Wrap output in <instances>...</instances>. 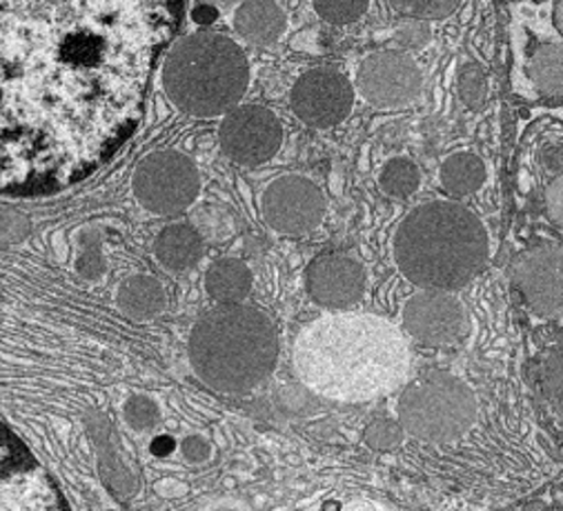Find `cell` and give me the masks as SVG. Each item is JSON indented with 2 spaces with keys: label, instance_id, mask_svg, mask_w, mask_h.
Returning <instances> with one entry per match:
<instances>
[{
  "label": "cell",
  "instance_id": "cell-7",
  "mask_svg": "<svg viewBox=\"0 0 563 511\" xmlns=\"http://www.w3.org/2000/svg\"><path fill=\"white\" fill-rule=\"evenodd\" d=\"M132 187L147 212L172 216L197 200L201 176L197 165L180 152H154L139 163Z\"/></svg>",
  "mask_w": 563,
  "mask_h": 511
},
{
  "label": "cell",
  "instance_id": "cell-8",
  "mask_svg": "<svg viewBox=\"0 0 563 511\" xmlns=\"http://www.w3.org/2000/svg\"><path fill=\"white\" fill-rule=\"evenodd\" d=\"M404 332L421 347H452L471 334L465 304L450 291L421 289L404 307Z\"/></svg>",
  "mask_w": 563,
  "mask_h": 511
},
{
  "label": "cell",
  "instance_id": "cell-29",
  "mask_svg": "<svg viewBox=\"0 0 563 511\" xmlns=\"http://www.w3.org/2000/svg\"><path fill=\"white\" fill-rule=\"evenodd\" d=\"M537 158H539V165L543 171L561 176L563 174V141H545L543 145H539Z\"/></svg>",
  "mask_w": 563,
  "mask_h": 511
},
{
  "label": "cell",
  "instance_id": "cell-12",
  "mask_svg": "<svg viewBox=\"0 0 563 511\" xmlns=\"http://www.w3.org/2000/svg\"><path fill=\"white\" fill-rule=\"evenodd\" d=\"M512 282L539 316H563V245L541 243L512 265Z\"/></svg>",
  "mask_w": 563,
  "mask_h": 511
},
{
  "label": "cell",
  "instance_id": "cell-31",
  "mask_svg": "<svg viewBox=\"0 0 563 511\" xmlns=\"http://www.w3.org/2000/svg\"><path fill=\"white\" fill-rule=\"evenodd\" d=\"M180 452L190 463H203L210 458V445L199 436H187L180 443Z\"/></svg>",
  "mask_w": 563,
  "mask_h": 511
},
{
  "label": "cell",
  "instance_id": "cell-16",
  "mask_svg": "<svg viewBox=\"0 0 563 511\" xmlns=\"http://www.w3.org/2000/svg\"><path fill=\"white\" fill-rule=\"evenodd\" d=\"M156 260L169 271L195 267L203 256V241L190 225H169L154 243Z\"/></svg>",
  "mask_w": 563,
  "mask_h": 511
},
{
  "label": "cell",
  "instance_id": "cell-30",
  "mask_svg": "<svg viewBox=\"0 0 563 511\" xmlns=\"http://www.w3.org/2000/svg\"><path fill=\"white\" fill-rule=\"evenodd\" d=\"M545 212L552 223L563 227V174L554 176L545 189Z\"/></svg>",
  "mask_w": 563,
  "mask_h": 511
},
{
  "label": "cell",
  "instance_id": "cell-5",
  "mask_svg": "<svg viewBox=\"0 0 563 511\" xmlns=\"http://www.w3.org/2000/svg\"><path fill=\"white\" fill-rule=\"evenodd\" d=\"M247 82L243 49L217 32H197L178 41L163 67L167 98L199 119H214L236 108Z\"/></svg>",
  "mask_w": 563,
  "mask_h": 511
},
{
  "label": "cell",
  "instance_id": "cell-33",
  "mask_svg": "<svg viewBox=\"0 0 563 511\" xmlns=\"http://www.w3.org/2000/svg\"><path fill=\"white\" fill-rule=\"evenodd\" d=\"M174 449V441L172 438H156L154 443H152V452L156 454V456H167L169 452Z\"/></svg>",
  "mask_w": 563,
  "mask_h": 511
},
{
  "label": "cell",
  "instance_id": "cell-6",
  "mask_svg": "<svg viewBox=\"0 0 563 511\" xmlns=\"http://www.w3.org/2000/svg\"><path fill=\"white\" fill-rule=\"evenodd\" d=\"M477 396L459 376L432 369L415 378L397 400V421L406 434L426 443H452L477 421Z\"/></svg>",
  "mask_w": 563,
  "mask_h": 511
},
{
  "label": "cell",
  "instance_id": "cell-10",
  "mask_svg": "<svg viewBox=\"0 0 563 511\" xmlns=\"http://www.w3.org/2000/svg\"><path fill=\"white\" fill-rule=\"evenodd\" d=\"M265 223L286 236H303L317 230L325 216L323 191L299 174L276 178L263 193Z\"/></svg>",
  "mask_w": 563,
  "mask_h": 511
},
{
  "label": "cell",
  "instance_id": "cell-26",
  "mask_svg": "<svg viewBox=\"0 0 563 511\" xmlns=\"http://www.w3.org/2000/svg\"><path fill=\"white\" fill-rule=\"evenodd\" d=\"M393 8L408 19L428 23L448 19L459 10V3H454V0H410V3H395Z\"/></svg>",
  "mask_w": 563,
  "mask_h": 511
},
{
  "label": "cell",
  "instance_id": "cell-13",
  "mask_svg": "<svg viewBox=\"0 0 563 511\" xmlns=\"http://www.w3.org/2000/svg\"><path fill=\"white\" fill-rule=\"evenodd\" d=\"M223 152L239 165L267 163L284 143L278 119L261 105H243L230 112L219 132Z\"/></svg>",
  "mask_w": 563,
  "mask_h": 511
},
{
  "label": "cell",
  "instance_id": "cell-28",
  "mask_svg": "<svg viewBox=\"0 0 563 511\" xmlns=\"http://www.w3.org/2000/svg\"><path fill=\"white\" fill-rule=\"evenodd\" d=\"M432 38L430 23L417 21V19H406L395 27V43L406 49H423Z\"/></svg>",
  "mask_w": 563,
  "mask_h": 511
},
{
  "label": "cell",
  "instance_id": "cell-15",
  "mask_svg": "<svg viewBox=\"0 0 563 511\" xmlns=\"http://www.w3.org/2000/svg\"><path fill=\"white\" fill-rule=\"evenodd\" d=\"M236 32L256 45H269L284 36L288 14L276 3H243L234 12Z\"/></svg>",
  "mask_w": 563,
  "mask_h": 511
},
{
  "label": "cell",
  "instance_id": "cell-1",
  "mask_svg": "<svg viewBox=\"0 0 563 511\" xmlns=\"http://www.w3.org/2000/svg\"><path fill=\"white\" fill-rule=\"evenodd\" d=\"M176 3H0V193L67 187L141 125Z\"/></svg>",
  "mask_w": 563,
  "mask_h": 511
},
{
  "label": "cell",
  "instance_id": "cell-24",
  "mask_svg": "<svg viewBox=\"0 0 563 511\" xmlns=\"http://www.w3.org/2000/svg\"><path fill=\"white\" fill-rule=\"evenodd\" d=\"M367 10L369 3H365V0H319V3H314V12L332 25L356 23L367 14Z\"/></svg>",
  "mask_w": 563,
  "mask_h": 511
},
{
  "label": "cell",
  "instance_id": "cell-27",
  "mask_svg": "<svg viewBox=\"0 0 563 511\" xmlns=\"http://www.w3.org/2000/svg\"><path fill=\"white\" fill-rule=\"evenodd\" d=\"M125 421L132 430L136 432H150L158 425L161 421V412H158V404L147 398V396H132L125 402Z\"/></svg>",
  "mask_w": 563,
  "mask_h": 511
},
{
  "label": "cell",
  "instance_id": "cell-4",
  "mask_svg": "<svg viewBox=\"0 0 563 511\" xmlns=\"http://www.w3.org/2000/svg\"><path fill=\"white\" fill-rule=\"evenodd\" d=\"M278 338L272 321L252 307H219L190 336V360L199 378L223 393L258 387L276 367Z\"/></svg>",
  "mask_w": 563,
  "mask_h": 511
},
{
  "label": "cell",
  "instance_id": "cell-21",
  "mask_svg": "<svg viewBox=\"0 0 563 511\" xmlns=\"http://www.w3.org/2000/svg\"><path fill=\"white\" fill-rule=\"evenodd\" d=\"M379 187L390 198H410L421 187V169L410 158L397 156L384 165L379 174Z\"/></svg>",
  "mask_w": 563,
  "mask_h": 511
},
{
  "label": "cell",
  "instance_id": "cell-34",
  "mask_svg": "<svg viewBox=\"0 0 563 511\" xmlns=\"http://www.w3.org/2000/svg\"><path fill=\"white\" fill-rule=\"evenodd\" d=\"M0 511H21L3 485H0Z\"/></svg>",
  "mask_w": 563,
  "mask_h": 511
},
{
  "label": "cell",
  "instance_id": "cell-17",
  "mask_svg": "<svg viewBox=\"0 0 563 511\" xmlns=\"http://www.w3.org/2000/svg\"><path fill=\"white\" fill-rule=\"evenodd\" d=\"M117 302L132 319H154L165 310L167 293L154 276L136 274L119 285Z\"/></svg>",
  "mask_w": 563,
  "mask_h": 511
},
{
  "label": "cell",
  "instance_id": "cell-14",
  "mask_svg": "<svg viewBox=\"0 0 563 511\" xmlns=\"http://www.w3.org/2000/svg\"><path fill=\"white\" fill-rule=\"evenodd\" d=\"M365 269L345 254H323L308 267L306 285L310 296L328 310H350L365 291Z\"/></svg>",
  "mask_w": 563,
  "mask_h": 511
},
{
  "label": "cell",
  "instance_id": "cell-19",
  "mask_svg": "<svg viewBox=\"0 0 563 511\" xmlns=\"http://www.w3.org/2000/svg\"><path fill=\"white\" fill-rule=\"evenodd\" d=\"M486 165L473 152H456L450 154L439 169L441 187L456 198L477 193L486 182Z\"/></svg>",
  "mask_w": 563,
  "mask_h": 511
},
{
  "label": "cell",
  "instance_id": "cell-35",
  "mask_svg": "<svg viewBox=\"0 0 563 511\" xmlns=\"http://www.w3.org/2000/svg\"><path fill=\"white\" fill-rule=\"evenodd\" d=\"M341 511H377V507H374V504L367 502V500H352V502L343 504Z\"/></svg>",
  "mask_w": 563,
  "mask_h": 511
},
{
  "label": "cell",
  "instance_id": "cell-25",
  "mask_svg": "<svg viewBox=\"0 0 563 511\" xmlns=\"http://www.w3.org/2000/svg\"><path fill=\"white\" fill-rule=\"evenodd\" d=\"M404 436H406V432L399 425V421H390V419H377L367 425V430L363 434L367 447L377 449V452H395L397 447H401Z\"/></svg>",
  "mask_w": 563,
  "mask_h": 511
},
{
  "label": "cell",
  "instance_id": "cell-9",
  "mask_svg": "<svg viewBox=\"0 0 563 511\" xmlns=\"http://www.w3.org/2000/svg\"><path fill=\"white\" fill-rule=\"evenodd\" d=\"M356 85L369 105L397 110L417 100L423 87V74L408 52L384 49L363 58Z\"/></svg>",
  "mask_w": 563,
  "mask_h": 511
},
{
  "label": "cell",
  "instance_id": "cell-22",
  "mask_svg": "<svg viewBox=\"0 0 563 511\" xmlns=\"http://www.w3.org/2000/svg\"><path fill=\"white\" fill-rule=\"evenodd\" d=\"M541 389L552 402L563 404V336L545 347L539 360Z\"/></svg>",
  "mask_w": 563,
  "mask_h": 511
},
{
  "label": "cell",
  "instance_id": "cell-23",
  "mask_svg": "<svg viewBox=\"0 0 563 511\" xmlns=\"http://www.w3.org/2000/svg\"><path fill=\"white\" fill-rule=\"evenodd\" d=\"M459 98L465 102L471 110H479L486 98H488V78L486 69L479 63H463L456 76Z\"/></svg>",
  "mask_w": 563,
  "mask_h": 511
},
{
  "label": "cell",
  "instance_id": "cell-11",
  "mask_svg": "<svg viewBox=\"0 0 563 511\" xmlns=\"http://www.w3.org/2000/svg\"><path fill=\"white\" fill-rule=\"evenodd\" d=\"M290 102L295 114L310 127L328 130L343 123L354 105V89L336 67H314L299 76Z\"/></svg>",
  "mask_w": 563,
  "mask_h": 511
},
{
  "label": "cell",
  "instance_id": "cell-36",
  "mask_svg": "<svg viewBox=\"0 0 563 511\" xmlns=\"http://www.w3.org/2000/svg\"><path fill=\"white\" fill-rule=\"evenodd\" d=\"M554 23H556L559 32L563 34V3H556V5H554Z\"/></svg>",
  "mask_w": 563,
  "mask_h": 511
},
{
  "label": "cell",
  "instance_id": "cell-32",
  "mask_svg": "<svg viewBox=\"0 0 563 511\" xmlns=\"http://www.w3.org/2000/svg\"><path fill=\"white\" fill-rule=\"evenodd\" d=\"M195 21L197 23H203V25H210L212 21H217V16H219V12L214 10V8H210V5H199L197 10H195Z\"/></svg>",
  "mask_w": 563,
  "mask_h": 511
},
{
  "label": "cell",
  "instance_id": "cell-2",
  "mask_svg": "<svg viewBox=\"0 0 563 511\" xmlns=\"http://www.w3.org/2000/svg\"><path fill=\"white\" fill-rule=\"evenodd\" d=\"M295 367L317 396L356 404L397 391L410 376L412 349L388 319L341 312L301 330Z\"/></svg>",
  "mask_w": 563,
  "mask_h": 511
},
{
  "label": "cell",
  "instance_id": "cell-3",
  "mask_svg": "<svg viewBox=\"0 0 563 511\" xmlns=\"http://www.w3.org/2000/svg\"><path fill=\"white\" fill-rule=\"evenodd\" d=\"M488 232L479 216L454 200L415 208L395 234V263L417 287L450 291L465 287L488 263Z\"/></svg>",
  "mask_w": 563,
  "mask_h": 511
},
{
  "label": "cell",
  "instance_id": "cell-20",
  "mask_svg": "<svg viewBox=\"0 0 563 511\" xmlns=\"http://www.w3.org/2000/svg\"><path fill=\"white\" fill-rule=\"evenodd\" d=\"M530 80L541 96L563 98V43H545L534 49Z\"/></svg>",
  "mask_w": 563,
  "mask_h": 511
},
{
  "label": "cell",
  "instance_id": "cell-18",
  "mask_svg": "<svg viewBox=\"0 0 563 511\" xmlns=\"http://www.w3.org/2000/svg\"><path fill=\"white\" fill-rule=\"evenodd\" d=\"M206 287L217 302L232 307L243 302L250 296L252 274L245 263L236 258H221L210 265L206 276Z\"/></svg>",
  "mask_w": 563,
  "mask_h": 511
}]
</instances>
